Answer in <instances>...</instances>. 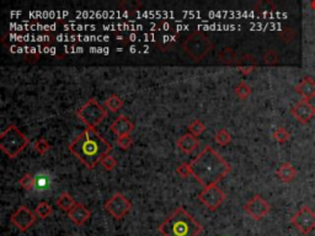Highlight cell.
<instances>
[{"instance_id":"4316f807","label":"cell","mask_w":315,"mask_h":236,"mask_svg":"<svg viewBox=\"0 0 315 236\" xmlns=\"http://www.w3.org/2000/svg\"><path fill=\"white\" fill-rule=\"evenodd\" d=\"M205 131H206V126L200 121V119H195V121L189 126L190 134L195 136L196 138L198 136H201V134H202Z\"/></svg>"},{"instance_id":"5bb4252c","label":"cell","mask_w":315,"mask_h":236,"mask_svg":"<svg viewBox=\"0 0 315 236\" xmlns=\"http://www.w3.org/2000/svg\"><path fill=\"white\" fill-rule=\"evenodd\" d=\"M296 93L302 97V100L311 101L315 97V79L306 77L296 85Z\"/></svg>"},{"instance_id":"d6986e66","label":"cell","mask_w":315,"mask_h":236,"mask_svg":"<svg viewBox=\"0 0 315 236\" xmlns=\"http://www.w3.org/2000/svg\"><path fill=\"white\" fill-rule=\"evenodd\" d=\"M55 203H57V205L60 208V209L64 210V212L67 213L69 212V210L72 209L75 204H77L74 198L70 196L68 192H63V193H60L59 197H58L57 200H55Z\"/></svg>"},{"instance_id":"ac0fdd59","label":"cell","mask_w":315,"mask_h":236,"mask_svg":"<svg viewBox=\"0 0 315 236\" xmlns=\"http://www.w3.org/2000/svg\"><path fill=\"white\" fill-rule=\"evenodd\" d=\"M198 145H200L198 139L190 133L185 134V136H182L181 138L177 141V148H179L180 150L185 154L194 153V151L198 148Z\"/></svg>"},{"instance_id":"d6a6232c","label":"cell","mask_w":315,"mask_h":236,"mask_svg":"<svg viewBox=\"0 0 315 236\" xmlns=\"http://www.w3.org/2000/svg\"><path fill=\"white\" fill-rule=\"evenodd\" d=\"M239 72L243 73L244 75H249L250 73H253L255 70V65H239L238 67Z\"/></svg>"},{"instance_id":"8992f818","label":"cell","mask_w":315,"mask_h":236,"mask_svg":"<svg viewBox=\"0 0 315 236\" xmlns=\"http://www.w3.org/2000/svg\"><path fill=\"white\" fill-rule=\"evenodd\" d=\"M77 116L88 128H95L106 118L107 112L95 98H90L77 111Z\"/></svg>"},{"instance_id":"83f0119b","label":"cell","mask_w":315,"mask_h":236,"mask_svg":"<svg viewBox=\"0 0 315 236\" xmlns=\"http://www.w3.org/2000/svg\"><path fill=\"white\" fill-rule=\"evenodd\" d=\"M34 148L35 150L37 151V153L41 154V155H45V154L48 153V150H50V144H48V142L46 141V139H39V141H36L34 143Z\"/></svg>"},{"instance_id":"277c9868","label":"cell","mask_w":315,"mask_h":236,"mask_svg":"<svg viewBox=\"0 0 315 236\" xmlns=\"http://www.w3.org/2000/svg\"><path fill=\"white\" fill-rule=\"evenodd\" d=\"M27 145V137L14 124H10L0 133V149L10 159H15Z\"/></svg>"},{"instance_id":"7c38bea8","label":"cell","mask_w":315,"mask_h":236,"mask_svg":"<svg viewBox=\"0 0 315 236\" xmlns=\"http://www.w3.org/2000/svg\"><path fill=\"white\" fill-rule=\"evenodd\" d=\"M291 115L301 124H308L315 117V106L311 101L301 100L292 106Z\"/></svg>"},{"instance_id":"603a6c76","label":"cell","mask_w":315,"mask_h":236,"mask_svg":"<svg viewBox=\"0 0 315 236\" xmlns=\"http://www.w3.org/2000/svg\"><path fill=\"white\" fill-rule=\"evenodd\" d=\"M214 141H215V143H218L219 145H222V146L228 145V144L232 142V134H230L225 128H222V129H219L217 133H215Z\"/></svg>"},{"instance_id":"6da1fadb","label":"cell","mask_w":315,"mask_h":236,"mask_svg":"<svg viewBox=\"0 0 315 236\" xmlns=\"http://www.w3.org/2000/svg\"><path fill=\"white\" fill-rule=\"evenodd\" d=\"M111 150L112 145L95 128H85L69 144L70 153L88 169H94Z\"/></svg>"},{"instance_id":"7402d4cb","label":"cell","mask_w":315,"mask_h":236,"mask_svg":"<svg viewBox=\"0 0 315 236\" xmlns=\"http://www.w3.org/2000/svg\"><path fill=\"white\" fill-rule=\"evenodd\" d=\"M218 57H219L220 62H223L224 64H234L236 62L235 52L229 47L223 48V49L218 53Z\"/></svg>"},{"instance_id":"f546056e","label":"cell","mask_w":315,"mask_h":236,"mask_svg":"<svg viewBox=\"0 0 315 236\" xmlns=\"http://www.w3.org/2000/svg\"><path fill=\"white\" fill-rule=\"evenodd\" d=\"M176 172H177V175H180V176L182 177V179H187V177L192 176L191 166H190V164H186V162H184V164L180 165V166L177 167Z\"/></svg>"},{"instance_id":"3957f363","label":"cell","mask_w":315,"mask_h":236,"mask_svg":"<svg viewBox=\"0 0 315 236\" xmlns=\"http://www.w3.org/2000/svg\"><path fill=\"white\" fill-rule=\"evenodd\" d=\"M202 230V225L182 207L176 208L159 227L162 236H198Z\"/></svg>"},{"instance_id":"9a60e30c","label":"cell","mask_w":315,"mask_h":236,"mask_svg":"<svg viewBox=\"0 0 315 236\" xmlns=\"http://www.w3.org/2000/svg\"><path fill=\"white\" fill-rule=\"evenodd\" d=\"M110 128L111 131H112V133H115L116 136H128V134H131L132 132L134 131V124L124 115H119L118 117L111 123Z\"/></svg>"},{"instance_id":"1f68e13d","label":"cell","mask_w":315,"mask_h":236,"mask_svg":"<svg viewBox=\"0 0 315 236\" xmlns=\"http://www.w3.org/2000/svg\"><path fill=\"white\" fill-rule=\"evenodd\" d=\"M277 60H278V54L275 50H268L265 54V63H267V64H273Z\"/></svg>"},{"instance_id":"e0dca14e","label":"cell","mask_w":315,"mask_h":236,"mask_svg":"<svg viewBox=\"0 0 315 236\" xmlns=\"http://www.w3.org/2000/svg\"><path fill=\"white\" fill-rule=\"evenodd\" d=\"M297 175H298V171L294 167V165L288 161L282 162L276 170V176L283 184H291V182H293L297 179Z\"/></svg>"},{"instance_id":"ffe728a7","label":"cell","mask_w":315,"mask_h":236,"mask_svg":"<svg viewBox=\"0 0 315 236\" xmlns=\"http://www.w3.org/2000/svg\"><path fill=\"white\" fill-rule=\"evenodd\" d=\"M52 213H53L52 205H51L50 203L45 202V200L40 202L39 204H37V207L35 208V214H36V217L41 218V219H47L48 217L52 215Z\"/></svg>"},{"instance_id":"ba28073f","label":"cell","mask_w":315,"mask_h":236,"mask_svg":"<svg viewBox=\"0 0 315 236\" xmlns=\"http://www.w3.org/2000/svg\"><path fill=\"white\" fill-rule=\"evenodd\" d=\"M198 199L202 202L205 207L213 212L222 205L225 199V194L217 185H210V186L203 187V189L198 194Z\"/></svg>"},{"instance_id":"7a4b0ae2","label":"cell","mask_w":315,"mask_h":236,"mask_svg":"<svg viewBox=\"0 0 315 236\" xmlns=\"http://www.w3.org/2000/svg\"><path fill=\"white\" fill-rule=\"evenodd\" d=\"M192 176L202 185L203 187L217 185L220 180L224 179L230 171L232 166L229 162L219 155L210 146H206L196 159L190 162Z\"/></svg>"},{"instance_id":"484cf974","label":"cell","mask_w":315,"mask_h":236,"mask_svg":"<svg viewBox=\"0 0 315 236\" xmlns=\"http://www.w3.org/2000/svg\"><path fill=\"white\" fill-rule=\"evenodd\" d=\"M19 185L25 189V191L32 192L35 189V179L34 175L25 174L21 179L19 180Z\"/></svg>"},{"instance_id":"5b68a950","label":"cell","mask_w":315,"mask_h":236,"mask_svg":"<svg viewBox=\"0 0 315 236\" xmlns=\"http://www.w3.org/2000/svg\"><path fill=\"white\" fill-rule=\"evenodd\" d=\"M182 48L190 58H192L195 62H200L212 49V42L205 32L196 31L184 41Z\"/></svg>"},{"instance_id":"9c48e42d","label":"cell","mask_w":315,"mask_h":236,"mask_svg":"<svg viewBox=\"0 0 315 236\" xmlns=\"http://www.w3.org/2000/svg\"><path fill=\"white\" fill-rule=\"evenodd\" d=\"M244 210H245L246 214L254 220H261L266 217V215L270 213L271 205L267 200L263 197H261L260 194H255L254 197H251L248 202L244 205Z\"/></svg>"},{"instance_id":"8fae6325","label":"cell","mask_w":315,"mask_h":236,"mask_svg":"<svg viewBox=\"0 0 315 236\" xmlns=\"http://www.w3.org/2000/svg\"><path fill=\"white\" fill-rule=\"evenodd\" d=\"M36 214L29 209L26 205H20L10 217L11 224L21 233L27 232L36 223Z\"/></svg>"},{"instance_id":"836d02e7","label":"cell","mask_w":315,"mask_h":236,"mask_svg":"<svg viewBox=\"0 0 315 236\" xmlns=\"http://www.w3.org/2000/svg\"><path fill=\"white\" fill-rule=\"evenodd\" d=\"M311 7L315 11V0H313V1H311Z\"/></svg>"},{"instance_id":"2e32d148","label":"cell","mask_w":315,"mask_h":236,"mask_svg":"<svg viewBox=\"0 0 315 236\" xmlns=\"http://www.w3.org/2000/svg\"><path fill=\"white\" fill-rule=\"evenodd\" d=\"M68 217H69V219L72 220L75 225L81 227V225L85 224L89 220V218L91 217V212L84 204L77 203V204L68 212Z\"/></svg>"},{"instance_id":"44dd1931","label":"cell","mask_w":315,"mask_h":236,"mask_svg":"<svg viewBox=\"0 0 315 236\" xmlns=\"http://www.w3.org/2000/svg\"><path fill=\"white\" fill-rule=\"evenodd\" d=\"M105 107L108 108L111 112H117V111L123 107V100L118 95H111L105 101Z\"/></svg>"},{"instance_id":"4dcf8cb0","label":"cell","mask_w":315,"mask_h":236,"mask_svg":"<svg viewBox=\"0 0 315 236\" xmlns=\"http://www.w3.org/2000/svg\"><path fill=\"white\" fill-rule=\"evenodd\" d=\"M100 164L103 165L104 167H105V170H107V171H111V170H113L116 167V165H117V161H116V160L113 159V157L111 156V155H106L103 160H101Z\"/></svg>"},{"instance_id":"4fadbf2b","label":"cell","mask_w":315,"mask_h":236,"mask_svg":"<svg viewBox=\"0 0 315 236\" xmlns=\"http://www.w3.org/2000/svg\"><path fill=\"white\" fill-rule=\"evenodd\" d=\"M35 179V189L34 191L37 193H45L51 191L54 186V177L52 174L47 171H40L34 175Z\"/></svg>"},{"instance_id":"d4e9b609","label":"cell","mask_w":315,"mask_h":236,"mask_svg":"<svg viewBox=\"0 0 315 236\" xmlns=\"http://www.w3.org/2000/svg\"><path fill=\"white\" fill-rule=\"evenodd\" d=\"M235 94L240 100H246V98L251 95L250 85H248L245 81H241V83H239L238 85H236Z\"/></svg>"},{"instance_id":"f1b7e54d","label":"cell","mask_w":315,"mask_h":236,"mask_svg":"<svg viewBox=\"0 0 315 236\" xmlns=\"http://www.w3.org/2000/svg\"><path fill=\"white\" fill-rule=\"evenodd\" d=\"M132 144H133V138L129 134L128 136H121L117 138V145L121 149H123V150H127V149L131 148Z\"/></svg>"},{"instance_id":"cb8c5ba5","label":"cell","mask_w":315,"mask_h":236,"mask_svg":"<svg viewBox=\"0 0 315 236\" xmlns=\"http://www.w3.org/2000/svg\"><path fill=\"white\" fill-rule=\"evenodd\" d=\"M272 137L277 143L284 144V143H287L289 139H291V133H289V132L287 131L284 127H278V128H277L276 131L273 132Z\"/></svg>"},{"instance_id":"30bf717a","label":"cell","mask_w":315,"mask_h":236,"mask_svg":"<svg viewBox=\"0 0 315 236\" xmlns=\"http://www.w3.org/2000/svg\"><path fill=\"white\" fill-rule=\"evenodd\" d=\"M105 209L115 219H122L132 209V203L122 193H115L106 202Z\"/></svg>"},{"instance_id":"52a82bcc","label":"cell","mask_w":315,"mask_h":236,"mask_svg":"<svg viewBox=\"0 0 315 236\" xmlns=\"http://www.w3.org/2000/svg\"><path fill=\"white\" fill-rule=\"evenodd\" d=\"M291 224L301 234L309 235L315 230V212L309 205H302L291 218Z\"/></svg>"}]
</instances>
